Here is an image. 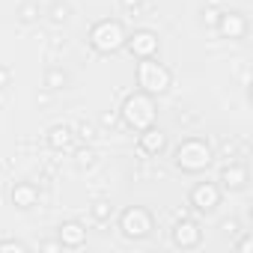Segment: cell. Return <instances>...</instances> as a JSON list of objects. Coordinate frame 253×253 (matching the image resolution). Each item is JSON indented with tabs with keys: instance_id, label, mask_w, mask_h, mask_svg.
<instances>
[{
	"instance_id": "obj_1",
	"label": "cell",
	"mask_w": 253,
	"mask_h": 253,
	"mask_svg": "<svg viewBox=\"0 0 253 253\" xmlns=\"http://www.w3.org/2000/svg\"><path fill=\"white\" fill-rule=\"evenodd\" d=\"M122 122L128 125V128H134V131H143V128H149V125L155 122V101H152V95L149 92H134V95H128L125 98V104H122Z\"/></svg>"
},
{
	"instance_id": "obj_2",
	"label": "cell",
	"mask_w": 253,
	"mask_h": 253,
	"mask_svg": "<svg viewBox=\"0 0 253 253\" xmlns=\"http://www.w3.org/2000/svg\"><path fill=\"white\" fill-rule=\"evenodd\" d=\"M211 164V149L200 137H188L176 146V167L182 173H203Z\"/></svg>"
},
{
	"instance_id": "obj_3",
	"label": "cell",
	"mask_w": 253,
	"mask_h": 253,
	"mask_svg": "<svg viewBox=\"0 0 253 253\" xmlns=\"http://www.w3.org/2000/svg\"><path fill=\"white\" fill-rule=\"evenodd\" d=\"M125 39H128V36H125L122 24L113 21V18H104V21H98L89 30V45L98 54H116L119 48H125Z\"/></svg>"
},
{
	"instance_id": "obj_4",
	"label": "cell",
	"mask_w": 253,
	"mask_h": 253,
	"mask_svg": "<svg viewBox=\"0 0 253 253\" xmlns=\"http://www.w3.org/2000/svg\"><path fill=\"white\" fill-rule=\"evenodd\" d=\"M137 84H140L143 92H149V95H161V92L170 89L173 75H170L167 66L155 63V57H146V60H140V66H137Z\"/></svg>"
},
{
	"instance_id": "obj_5",
	"label": "cell",
	"mask_w": 253,
	"mask_h": 253,
	"mask_svg": "<svg viewBox=\"0 0 253 253\" xmlns=\"http://www.w3.org/2000/svg\"><path fill=\"white\" fill-rule=\"evenodd\" d=\"M119 229L125 238H146L152 232V214L140 206H131L119 214Z\"/></svg>"
},
{
	"instance_id": "obj_6",
	"label": "cell",
	"mask_w": 253,
	"mask_h": 253,
	"mask_svg": "<svg viewBox=\"0 0 253 253\" xmlns=\"http://www.w3.org/2000/svg\"><path fill=\"white\" fill-rule=\"evenodd\" d=\"M191 206L197 211H214L220 206V188L214 182H200L194 191H191Z\"/></svg>"
},
{
	"instance_id": "obj_7",
	"label": "cell",
	"mask_w": 253,
	"mask_h": 253,
	"mask_svg": "<svg viewBox=\"0 0 253 253\" xmlns=\"http://www.w3.org/2000/svg\"><path fill=\"white\" fill-rule=\"evenodd\" d=\"M128 51L137 57V60H146V57H155L158 54V36L152 30H134V36L125 39Z\"/></svg>"
},
{
	"instance_id": "obj_8",
	"label": "cell",
	"mask_w": 253,
	"mask_h": 253,
	"mask_svg": "<svg viewBox=\"0 0 253 253\" xmlns=\"http://www.w3.org/2000/svg\"><path fill=\"white\" fill-rule=\"evenodd\" d=\"M200 238H203V229H200L194 220H188V217L176 220V226H173V244H176V247L191 250V247L200 244Z\"/></svg>"
},
{
	"instance_id": "obj_9",
	"label": "cell",
	"mask_w": 253,
	"mask_h": 253,
	"mask_svg": "<svg viewBox=\"0 0 253 253\" xmlns=\"http://www.w3.org/2000/svg\"><path fill=\"white\" fill-rule=\"evenodd\" d=\"M217 30L223 39H241L247 33V18L241 12H220L217 18Z\"/></svg>"
},
{
	"instance_id": "obj_10",
	"label": "cell",
	"mask_w": 253,
	"mask_h": 253,
	"mask_svg": "<svg viewBox=\"0 0 253 253\" xmlns=\"http://www.w3.org/2000/svg\"><path fill=\"white\" fill-rule=\"evenodd\" d=\"M60 247H84L86 244V226L78 223V220H63L60 223Z\"/></svg>"
},
{
	"instance_id": "obj_11",
	"label": "cell",
	"mask_w": 253,
	"mask_h": 253,
	"mask_svg": "<svg viewBox=\"0 0 253 253\" xmlns=\"http://www.w3.org/2000/svg\"><path fill=\"white\" fill-rule=\"evenodd\" d=\"M137 143H140V149H143L146 155H161V152L167 149V134H164L161 128H155V125H149V128L140 131Z\"/></svg>"
},
{
	"instance_id": "obj_12",
	"label": "cell",
	"mask_w": 253,
	"mask_h": 253,
	"mask_svg": "<svg viewBox=\"0 0 253 253\" xmlns=\"http://www.w3.org/2000/svg\"><path fill=\"white\" fill-rule=\"evenodd\" d=\"M9 200H12V206H15V209H33V206L39 203V188H36V185H30V182H15V185H12Z\"/></svg>"
},
{
	"instance_id": "obj_13",
	"label": "cell",
	"mask_w": 253,
	"mask_h": 253,
	"mask_svg": "<svg viewBox=\"0 0 253 253\" xmlns=\"http://www.w3.org/2000/svg\"><path fill=\"white\" fill-rule=\"evenodd\" d=\"M220 182H223L226 191H241V188L247 185V170H244L241 164H226V167L220 170Z\"/></svg>"
},
{
	"instance_id": "obj_14",
	"label": "cell",
	"mask_w": 253,
	"mask_h": 253,
	"mask_svg": "<svg viewBox=\"0 0 253 253\" xmlns=\"http://www.w3.org/2000/svg\"><path fill=\"white\" fill-rule=\"evenodd\" d=\"M72 140H75V131L69 128V125H54V128L48 131V146H51L54 152L72 149Z\"/></svg>"
},
{
	"instance_id": "obj_15",
	"label": "cell",
	"mask_w": 253,
	"mask_h": 253,
	"mask_svg": "<svg viewBox=\"0 0 253 253\" xmlns=\"http://www.w3.org/2000/svg\"><path fill=\"white\" fill-rule=\"evenodd\" d=\"M66 84H69V75H66L63 69L51 66V69L45 72V89H48V92H60V89H66Z\"/></svg>"
},
{
	"instance_id": "obj_16",
	"label": "cell",
	"mask_w": 253,
	"mask_h": 253,
	"mask_svg": "<svg viewBox=\"0 0 253 253\" xmlns=\"http://www.w3.org/2000/svg\"><path fill=\"white\" fill-rule=\"evenodd\" d=\"M89 214H92V220H98V223L110 220V214H113V206H110V200H95V203L89 206Z\"/></svg>"
},
{
	"instance_id": "obj_17",
	"label": "cell",
	"mask_w": 253,
	"mask_h": 253,
	"mask_svg": "<svg viewBox=\"0 0 253 253\" xmlns=\"http://www.w3.org/2000/svg\"><path fill=\"white\" fill-rule=\"evenodd\" d=\"M75 164H78L81 170L92 167V164H95V152H92L89 146H81V149H75Z\"/></svg>"
},
{
	"instance_id": "obj_18",
	"label": "cell",
	"mask_w": 253,
	"mask_h": 253,
	"mask_svg": "<svg viewBox=\"0 0 253 253\" xmlns=\"http://www.w3.org/2000/svg\"><path fill=\"white\" fill-rule=\"evenodd\" d=\"M18 18H21L24 24H33V21L39 18V6H36V3H21V9H18Z\"/></svg>"
},
{
	"instance_id": "obj_19",
	"label": "cell",
	"mask_w": 253,
	"mask_h": 253,
	"mask_svg": "<svg viewBox=\"0 0 253 253\" xmlns=\"http://www.w3.org/2000/svg\"><path fill=\"white\" fill-rule=\"evenodd\" d=\"M48 15H51L54 24H63V21L69 18V6H66V3H54V6L48 9Z\"/></svg>"
},
{
	"instance_id": "obj_20",
	"label": "cell",
	"mask_w": 253,
	"mask_h": 253,
	"mask_svg": "<svg viewBox=\"0 0 253 253\" xmlns=\"http://www.w3.org/2000/svg\"><path fill=\"white\" fill-rule=\"evenodd\" d=\"M9 250L24 253V250H27V244H24V241H18V238H3V241H0V253H9Z\"/></svg>"
},
{
	"instance_id": "obj_21",
	"label": "cell",
	"mask_w": 253,
	"mask_h": 253,
	"mask_svg": "<svg viewBox=\"0 0 253 253\" xmlns=\"http://www.w3.org/2000/svg\"><path fill=\"white\" fill-rule=\"evenodd\" d=\"M78 137H81L84 143L95 140V125H92V122H81V125H78Z\"/></svg>"
},
{
	"instance_id": "obj_22",
	"label": "cell",
	"mask_w": 253,
	"mask_h": 253,
	"mask_svg": "<svg viewBox=\"0 0 253 253\" xmlns=\"http://www.w3.org/2000/svg\"><path fill=\"white\" fill-rule=\"evenodd\" d=\"M217 18H220V9H203V24L206 27H217Z\"/></svg>"
},
{
	"instance_id": "obj_23",
	"label": "cell",
	"mask_w": 253,
	"mask_h": 253,
	"mask_svg": "<svg viewBox=\"0 0 253 253\" xmlns=\"http://www.w3.org/2000/svg\"><path fill=\"white\" fill-rule=\"evenodd\" d=\"M9 81H12V72H9L6 66H0V89H6V86H9Z\"/></svg>"
},
{
	"instance_id": "obj_24",
	"label": "cell",
	"mask_w": 253,
	"mask_h": 253,
	"mask_svg": "<svg viewBox=\"0 0 253 253\" xmlns=\"http://www.w3.org/2000/svg\"><path fill=\"white\" fill-rule=\"evenodd\" d=\"M238 250H241V253H250V250H253V238H250V235H244V238L238 241Z\"/></svg>"
},
{
	"instance_id": "obj_25",
	"label": "cell",
	"mask_w": 253,
	"mask_h": 253,
	"mask_svg": "<svg viewBox=\"0 0 253 253\" xmlns=\"http://www.w3.org/2000/svg\"><path fill=\"white\" fill-rule=\"evenodd\" d=\"M220 229H226L229 235H235V232H238V220H223V226H220Z\"/></svg>"
},
{
	"instance_id": "obj_26",
	"label": "cell",
	"mask_w": 253,
	"mask_h": 253,
	"mask_svg": "<svg viewBox=\"0 0 253 253\" xmlns=\"http://www.w3.org/2000/svg\"><path fill=\"white\" fill-rule=\"evenodd\" d=\"M42 250H51L54 253V250H60V241H42Z\"/></svg>"
},
{
	"instance_id": "obj_27",
	"label": "cell",
	"mask_w": 253,
	"mask_h": 253,
	"mask_svg": "<svg viewBox=\"0 0 253 253\" xmlns=\"http://www.w3.org/2000/svg\"><path fill=\"white\" fill-rule=\"evenodd\" d=\"M125 9H140V0H122Z\"/></svg>"
}]
</instances>
